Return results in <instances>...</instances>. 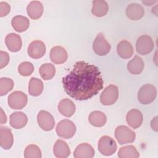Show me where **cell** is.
<instances>
[{
	"mask_svg": "<svg viewBox=\"0 0 158 158\" xmlns=\"http://www.w3.org/2000/svg\"><path fill=\"white\" fill-rule=\"evenodd\" d=\"M66 93L79 101L87 100L96 95L104 86L98 67L85 61L77 62L72 70L62 78Z\"/></svg>",
	"mask_w": 158,
	"mask_h": 158,
	"instance_id": "cell-1",
	"label": "cell"
},
{
	"mask_svg": "<svg viewBox=\"0 0 158 158\" xmlns=\"http://www.w3.org/2000/svg\"><path fill=\"white\" fill-rule=\"evenodd\" d=\"M156 96V87L151 84H145L138 91V99L143 104H149L155 100Z\"/></svg>",
	"mask_w": 158,
	"mask_h": 158,
	"instance_id": "cell-2",
	"label": "cell"
},
{
	"mask_svg": "<svg viewBox=\"0 0 158 158\" xmlns=\"http://www.w3.org/2000/svg\"><path fill=\"white\" fill-rule=\"evenodd\" d=\"M115 137L121 145L133 143L136 138L135 133L125 125H119L115 130Z\"/></svg>",
	"mask_w": 158,
	"mask_h": 158,
	"instance_id": "cell-3",
	"label": "cell"
},
{
	"mask_svg": "<svg viewBox=\"0 0 158 158\" xmlns=\"http://www.w3.org/2000/svg\"><path fill=\"white\" fill-rule=\"evenodd\" d=\"M76 132V126L70 120L64 119L60 121L56 127L57 135L65 139L72 138Z\"/></svg>",
	"mask_w": 158,
	"mask_h": 158,
	"instance_id": "cell-4",
	"label": "cell"
},
{
	"mask_svg": "<svg viewBox=\"0 0 158 158\" xmlns=\"http://www.w3.org/2000/svg\"><path fill=\"white\" fill-rule=\"evenodd\" d=\"M117 146L115 141L107 135L102 136L98 142V150L104 156H109L114 154Z\"/></svg>",
	"mask_w": 158,
	"mask_h": 158,
	"instance_id": "cell-5",
	"label": "cell"
},
{
	"mask_svg": "<svg viewBox=\"0 0 158 158\" xmlns=\"http://www.w3.org/2000/svg\"><path fill=\"white\" fill-rule=\"evenodd\" d=\"M118 98V87L114 85L107 86L101 93L100 101L104 106H110L114 104Z\"/></svg>",
	"mask_w": 158,
	"mask_h": 158,
	"instance_id": "cell-6",
	"label": "cell"
},
{
	"mask_svg": "<svg viewBox=\"0 0 158 158\" xmlns=\"http://www.w3.org/2000/svg\"><path fill=\"white\" fill-rule=\"evenodd\" d=\"M27 95L22 91H15L8 97L9 106L12 109H22L27 105Z\"/></svg>",
	"mask_w": 158,
	"mask_h": 158,
	"instance_id": "cell-7",
	"label": "cell"
},
{
	"mask_svg": "<svg viewBox=\"0 0 158 158\" xmlns=\"http://www.w3.org/2000/svg\"><path fill=\"white\" fill-rule=\"evenodd\" d=\"M152 39L149 35H144L139 36L136 42V52L141 55H146L154 49Z\"/></svg>",
	"mask_w": 158,
	"mask_h": 158,
	"instance_id": "cell-8",
	"label": "cell"
},
{
	"mask_svg": "<svg viewBox=\"0 0 158 158\" xmlns=\"http://www.w3.org/2000/svg\"><path fill=\"white\" fill-rule=\"evenodd\" d=\"M110 45L106 40L104 35L99 33L97 35L94 40L93 44V49L94 52L98 56H103L107 55L110 50Z\"/></svg>",
	"mask_w": 158,
	"mask_h": 158,
	"instance_id": "cell-9",
	"label": "cell"
},
{
	"mask_svg": "<svg viewBox=\"0 0 158 158\" xmlns=\"http://www.w3.org/2000/svg\"><path fill=\"white\" fill-rule=\"evenodd\" d=\"M37 121L40 127L46 131L52 130L55 125V120L52 115L49 112L43 110L38 112Z\"/></svg>",
	"mask_w": 158,
	"mask_h": 158,
	"instance_id": "cell-10",
	"label": "cell"
},
{
	"mask_svg": "<svg viewBox=\"0 0 158 158\" xmlns=\"http://www.w3.org/2000/svg\"><path fill=\"white\" fill-rule=\"evenodd\" d=\"M45 53L46 46L42 41H33L29 44L28 47V54L32 59H40L42 57Z\"/></svg>",
	"mask_w": 158,
	"mask_h": 158,
	"instance_id": "cell-11",
	"label": "cell"
},
{
	"mask_svg": "<svg viewBox=\"0 0 158 158\" xmlns=\"http://www.w3.org/2000/svg\"><path fill=\"white\" fill-rule=\"evenodd\" d=\"M14 143L11 130L7 127L0 126V145L4 149H9Z\"/></svg>",
	"mask_w": 158,
	"mask_h": 158,
	"instance_id": "cell-12",
	"label": "cell"
},
{
	"mask_svg": "<svg viewBox=\"0 0 158 158\" xmlns=\"http://www.w3.org/2000/svg\"><path fill=\"white\" fill-rule=\"evenodd\" d=\"M127 123L133 128L136 129L139 127L143 120L142 113L138 109H133L128 112L126 115Z\"/></svg>",
	"mask_w": 158,
	"mask_h": 158,
	"instance_id": "cell-13",
	"label": "cell"
},
{
	"mask_svg": "<svg viewBox=\"0 0 158 158\" xmlns=\"http://www.w3.org/2000/svg\"><path fill=\"white\" fill-rule=\"evenodd\" d=\"M67 52L62 46H57L51 49L50 59L51 60L56 64H62L67 59Z\"/></svg>",
	"mask_w": 158,
	"mask_h": 158,
	"instance_id": "cell-14",
	"label": "cell"
},
{
	"mask_svg": "<svg viewBox=\"0 0 158 158\" xmlns=\"http://www.w3.org/2000/svg\"><path fill=\"white\" fill-rule=\"evenodd\" d=\"M5 43L8 49L12 52H18L21 49L22 42L20 35L16 33H9L5 38Z\"/></svg>",
	"mask_w": 158,
	"mask_h": 158,
	"instance_id": "cell-15",
	"label": "cell"
},
{
	"mask_svg": "<svg viewBox=\"0 0 158 158\" xmlns=\"http://www.w3.org/2000/svg\"><path fill=\"white\" fill-rule=\"evenodd\" d=\"M95 154L93 148L88 143H81L75 148L73 156L75 158H92Z\"/></svg>",
	"mask_w": 158,
	"mask_h": 158,
	"instance_id": "cell-16",
	"label": "cell"
},
{
	"mask_svg": "<svg viewBox=\"0 0 158 158\" xmlns=\"http://www.w3.org/2000/svg\"><path fill=\"white\" fill-rule=\"evenodd\" d=\"M58 110L64 116L70 117L73 115L75 112L76 107L73 102L68 99H62L58 104Z\"/></svg>",
	"mask_w": 158,
	"mask_h": 158,
	"instance_id": "cell-17",
	"label": "cell"
},
{
	"mask_svg": "<svg viewBox=\"0 0 158 158\" xmlns=\"http://www.w3.org/2000/svg\"><path fill=\"white\" fill-rule=\"evenodd\" d=\"M126 15L132 20H138L144 16V10L140 4L131 3L127 7Z\"/></svg>",
	"mask_w": 158,
	"mask_h": 158,
	"instance_id": "cell-18",
	"label": "cell"
},
{
	"mask_svg": "<svg viewBox=\"0 0 158 158\" xmlns=\"http://www.w3.org/2000/svg\"><path fill=\"white\" fill-rule=\"evenodd\" d=\"M28 122L27 115L22 112H15L10 115L9 123L15 129H20L24 127Z\"/></svg>",
	"mask_w": 158,
	"mask_h": 158,
	"instance_id": "cell-19",
	"label": "cell"
},
{
	"mask_svg": "<svg viewBox=\"0 0 158 158\" xmlns=\"http://www.w3.org/2000/svg\"><path fill=\"white\" fill-rule=\"evenodd\" d=\"M28 15L34 20L40 19L43 13V6L42 3L38 1H31L27 7Z\"/></svg>",
	"mask_w": 158,
	"mask_h": 158,
	"instance_id": "cell-20",
	"label": "cell"
},
{
	"mask_svg": "<svg viewBox=\"0 0 158 158\" xmlns=\"http://www.w3.org/2000/svg\"><path fill=\"white\" fill-rule=\"evenodd\" d=\"M53 152L57 158H66L70 156V150L65 141L58 139L54 145Z\"/></svg>",
	"mask_w": 158,
	"mask_h": 158,
	"instance_id": "cell-21",
	"label": "cell"
},
{
	"mask_svg": "<svg viewBox=\"0 0 158 158\" xmlns=\"http://www.w3.org/2000/svg\"><path fill=\"white\" fill-rule=\"evenodd\" d=\"M117 52L121 58L129 59L132 56L134 51L131 44L127 40H123L117 44Z\"/></svg>",
	"mask_w": 158,
	"mask_h": 158,
	"instance_id": "cell-22",
	"label": "cell"
},
{
	"mask_svg": "<svg viewBox=\"0 0 158 158\" xmlns=\"http://www.w3.org/2000/svg\"><path fill=\"white\" fill-rule=\"evenodd\" d=\"M144 67V64L143 59L138 56L135 57L130 60L127 64V69L133 75L140 74Z\"/></svg>",
	"mask_w": 158,
	"mask_h": 158,
	"instance_id": "cell-23",
	"label": "cell"
},
{
	"mask_svg": "<svg viewBox=\"0 0 158 158\" xmlns=\"http://www.w3.org/2000/svg\"><path fill=\"white\" fill-rule=\"evenodd\" d=\"M13 28L17 32L26 31L29 27L30 22L28 18L22 15H16L14 17L11 21Z\"/></svg>",
	"mask_w": 158,
	"mask_h": 158,
	"instance_id": "cell-24",
	"label": "cell"
},
{
	"mask_svg": "<svg viewBox=\"0 0 158 158\" xmlns=\"http://www.w3.org/2000/svg\"><path fill=\"white\" fill-rule=\"evenodd\" d=\"M88 121L89 123L94 127H101L106 124L107 117L102 112L94 110L89 114Z\"/></svg>",
	"mask_w": 158,
	"mask_h": 158,
	"instance_id": "cell-25",
	"label": "cell"
},
{
	"mask_svg": "<svg viewBox=\"0 0 158 158\" xmlns=\"http://www.w3.org/2000/svg\"><path fill=\"white\" fill-rule=\"evenodd\" d=\"M92 3L93 7L91 12L94 15L98 17H101L107 14L109 7L107 3L105 1L96 0L93 1Z\"/></svg>",
	"mask_w": 158,
	"mask_h": 158,
	"instance_id": "cell-26",
	"label": "cell"
},
{
	"mask_svg": "<svg viewBox=\"0 0 158 158\" xmlns=\"http://www.w3.org/2000/svg\"><path fill=\"white\" fill-rule=\"evenodd\" d=\"M43 91V83L37 78L32 77L28 85V93L32 96H40Z\"/></svg>",
	"mask_w": 158,
	"mask_h": 158,
	"instance_id": "cell-27",
	"label": "cell"
},
{
	"mask_svg": "<svg viewBox=\"0 0 158 158\" xmlns=\"http://www.w3.org/2000/svg\"><path fill=\"white\" fill-rule=\"evenodd\" d=\"M39 72L44 80L52 79L56 73V68L54 65L50 63H46L41 65L39 69Z\"/></svg>",
	"mask_w": 158,
	"mask_h": 158,
	"instance_id": "cell-28",
	"label": "cell"
},
{
	"mask_svg": "<svg viewBox=\"0 0 158 158\" xmlns=\"http://www.w3.org/2000/svg\"><path fill=\"white\" fill-rule=\"evenodd\" d=\"M118 156L120 158H138L139 154L134 146L128 145L120 148Z\"/></svg>",
	"mask_w": 158,
	"mask_h": 158,
	"instance_id": "cell-29",
	"label": "cell"
},
{
	"mask_svg": "<svg viewBox=\"0 0 158 158\" xmlns=\"http://www.w3.org/2000/svg\"><path fill=\"white\" fill-rule=\"evenodd\" d=\"M41 152L36 144L28 145L24 151L25 158H41Z\"/></svg>",
	"mask_w": 158,
	"mask_h": 158,
	"instance_id": "cell-30",
	"label": "cell"
},
{
	"mask_svg": "<svg viewBox=\"0 0 158 158\" xmlns=\"http://www.w3.org/2000/svg\"><path fill=\"white\" fill-rule=\"evenodd\" d=\"M14 81L12 79L7 77L0 78V95H6L11 91L14 87Z\"/></svg>",
	"mask_w": 158,
	"mask_h": 158,
	"instance_id": "cell-31",
	"label": "cell"
},
{
	"mask_svg": "<svg viewBox=\"0 0 158 158\" xmlns=\"http://www.w3.org/2000/svg\"><path fill=\"white\" fill-rule=\"evenodd\" d=\"M34 70L33 65L30 62H23L18 67V72L22 76L28 77L30 76Z\"/></svg>",
	"mask_w": 158,
	"mask_h": 158,
	"instance_id": "cell-32",
	"label": "cell"
},
{
	"mask_svg": "<svg viewBox=\"0 0 158 158\" xmlns=\"http://www.w3.org/2000/svg\"><path fill=\"white\" fill-rule=\"evenodd\" d=\"M9 62V56L6 52L0 51V69H2L6 67Z\"/></svg>",
	"mask_w": 158,
	"mask_h": 158,
	"instance_id": "cell-33",
	"label": "cell"
},
{
	"mask_svg": "<svg viewBox=\"0 0 158 158\" xmlns=\"http://www.w3.org/2000/svg\"><path fill=\"white\" fill-rule=\"evenodd\" d=\"M10 10V6L6 2H0V17L6 16Z\"/></svg>",
	"mask_w": 158,
	"mask_h": 158,
	"instance_id": "cell-34",
	"label": "cell"
},
{
	"mask_svg": "<svg viewBox=\"0 0 158 158\" xmlns=\"http://www.w3.org/2000/svg\"><path fill=\"white\" fill-rule=\"evenodd\" d=\"M157 117H155L151 122V127L153 130L157 131Z\"/></svg>",
	"mask_w": 158,
	"mask_h": 158,
	"instance_id": "cell-35",
	"label": "cell"
},
{
	"mask_svg": "<svg viewBox=\"0 0 158 158\" xmlns=\"http://www.w3.org/2000/svg\"><path fill=\"white\" fill-rule=\"evenodd\" d=\"M7 122V116L4 114L3 110L1 109V123L3 124Z\"/></svg>",
	"mask_w": 158,
	"mask_h": 158,
	"instance_id": "cell-36",
	"label": "cell"
},
{
	"mask_svg": "<svg viewBox=\"0 0 158 158\" xmlns=\"http://www.w3.org/2000/svg\"><path fill=\"white\" fill-rule=\"evenodd\" d=\"M157 1H143L142 2L144 3L146 6H151L152 4L156 2Z\"/></svg>",
	"mask_w": 158,
	"mask_h": 158,
	"instance_id": "cell-37",
	"label": "cell"
}]
</instances>
